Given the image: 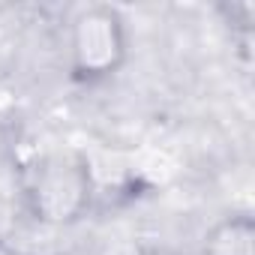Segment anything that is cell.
<instances>
[{
	"label": "cell",
	"mask_w": 255,
	"mask_h": 255,
	"mask_svg": "<svg viewBox=\"0 0 255 255\" xmlns=\"http://www.w3.org/2000/svg\"><path fill=\"white\" fill-rule=\"evenodd\" d=\"M93 198V177L75 150H45L24 171V204L42 225L81 219Z\"/></svg>",
	"instance_id": "obj_1"
},
{
	"label": "cell",
	"mask_w": 255,
	"mask_h": 255,
	"mask_svg": "<svg viewBox=\"0 0 255 255\" xmlns=\"http://www.w3.org/2000/svg\"><path fill=\"white\" fill-rule=\"evenodd\" d=\"M129 57V30L114 6H87L69 24V69L78 81H105Z\"/></svg>",
	"instance_id": "obj_2"
},
{
	"label": "cell",
	"mask_w": 255,
	"mask_h": 255,
	"mask_svg": "<svg viewBox=\"0 0 255 255\" xmlns=\"http://www.w3.org/2000/svg\"><path fill=\"white\" fill-rule=\"evenodd\" d=\"M201 255H255V222L249 216H228L204 234Z\"/></svg>",
	"instance_id": "obj_3"
}]
</instances>
